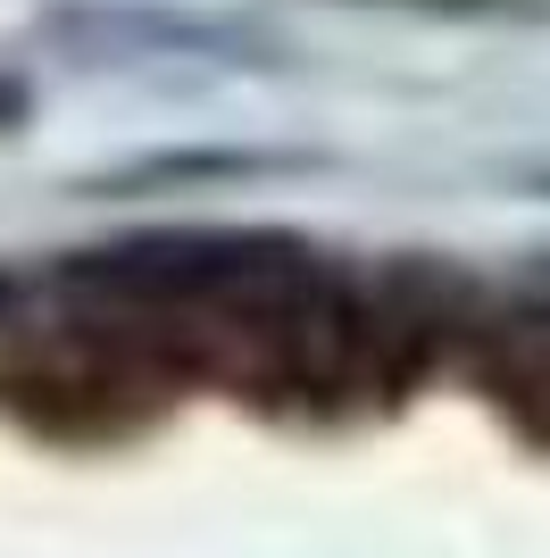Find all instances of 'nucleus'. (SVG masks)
I'll return each mask as SVG.
<instances>
[{
	"mask_svg": "<svg viewBox=\"0 0 550 558\" xmlns=\"http://www.w3.org/2000/svg\"><path fill=\"white\" fill-rule=\"evenodd\" d=\"M375 9H417V17H542V0H375Z\"/></svg>",
	"mask_w": 550,
	"mask_h": 558,
	"instance_id": "obj_1",
	"label": "nucleus"
}]
</instances>
